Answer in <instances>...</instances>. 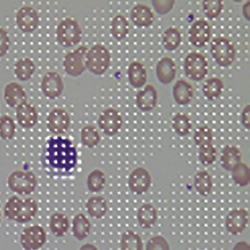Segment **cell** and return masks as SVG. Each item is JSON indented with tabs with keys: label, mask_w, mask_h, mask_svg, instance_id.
I'll return each instance as SVG.
<instances>
[{
	"label": "cell",
	"mask_w": 250,
	"mask_h": 250,
	"mask_svg": "<svg viewBox=\"0 0 250 250\" xmlns=\"http://www.w3.org/2000/svg\"><path fill=\"white\" fill-rule=\"evenodd\" d=\"M91 230V224L86 215L81 213L75 215L72 222V232L77 240L83 241L88 238Z\"/></svg>",
	"instance_id": "27"
},
{
	"label": "cell",
	"mask_w": 250,
	"mask_h": 250,
	"mask_svg": "<svg viewBox=\"0 0 250 250\" xmlns=\"http://www.w3.org/2000/svg\"><path fill=\"white\" fill-rule=\"evenodd\" d=\"M233 182L240 188H246L250 182V168L247 164L241 162L231 171Z\"/></svg>",
	"instance_id": "38"
},
{
	"label": "cell",
	"mask_w": 250,
	"mask_h": 250,
	"mask_svg": "<svg viewBox=\"0 0 250 250\" xmlns=\"http://www.w3.org/2000/svg\"><path fill=\"white\" fill-rule=\"evenodd\" d=\"M16 117L20 126L26 129L34 127L39 120V114L35 106L27 102L16 108Z\"/></svg>",
	"instance_id": "20"
},
{
	"label": "cell",
	"mask_w": 250,
	"mask_h": 250,
	"mask_svg": "<svg viewBox=\"0 0 250 250\" xmlns=\"http://www.w3.org/2000/svg\"><path fill=\"white\" fill-rule=\"evenodd\" d=\"M136 217L139 226L145 229L155 227L159 218L157 208L150 203H145L138 208Z\"/></svg>",
	"instance_id": "23"
},
{
	"label": "cell",
	"mask_w": 250,
	"mask_h": 250,
	"mask_svg": "<svg viewBox=\"0 0 250 250\" xmlns=\"http://www.w3.org/2000/svg\"><path fill=\"white\" fill-rule=\"evenodd\" d=\"M16 22L18 28L23 33H32L39 26V12L30 5H23L16 12Z\"/></svg>",
	"instance_id": "12"
},
{
	"label": "cell",
	"mask_w": 250,
	"mask_h": 250,
	"mask_svg": "<svg viewBox=\"0 0 250 250\" xmlns=\"http://www.w3.org/2000/svg\"><path fill=\"white\" fill-rule=\"evenodd\" d=\"M174 1H153L154 8L158 13L161 15H164L169 12L173 9Z\"/></svg>",
	"instance_id": "46"
},
{
	"label": "cell",
	"mask_w": 250,
	"mask_h": 250,
	"mask_svg": "<svg viewBox=\"0 0 250 250\" xmlns=\"http://www.w3.org/2000/svg\"><path fill=\"white\" fill-rule=\"evenodd\" d=\"M38 204L32 197L23 199V205L15 222L20 224H26L33 220L37 214Z\"/></svg>",
	"instance_id": "33"
},
{
	"label": "cell",
	"mask_w": 250,
	"mask_h": 250,
	"mask_svg": "<svg viewBox=\"0 0 250 250\" xmlns=\"http://www.w3.org/2000/svg\"><path fill=\"white\" fill-rule=\"evenodd\" d=\"M1 209H0V223H1Z\"/></svg>",
	"instance_id": "50"
},
{
	"label": "cell",
	"mask_w": 250,
	"mask_h": 250,
	"mask_svg": "<svg viewBox=\"0 0 250 250\" xmlns=\"http://www.w3.org/2000/svg\"><path fill=\"white\" fill-rule=\"evenodd\" d=\"M209 68V62L206 56L200 52H190L184 59V70L186 77L195 82H200L205 79Z\"/></svg>",
	"instance_id": "5"
},
{
	"label": "cell",
	"mask_w": 250,
	"mask_h": 250,
	"mask_svg": "<svg viewBox=\"0 0 250 250\" xmlns=\"http://www.w3.org/2000/svg\"><path fill=\"white\" fill-rule=\"evenodd\" d=\"M7 182L11 191L21 195L31 194L37 186V179L34 173L21 170L11 173Z\"/></svg>",
	"instance_id": "6"
},
{
	"label": "cell",
	"mask_w": 250,
	"mask_h": 250,
	"mask_svg": "<svg viewBox=\"0 0 250 250\" xmlns=\"http://www.w3.org/2000/svg\"><path fill=\"white\" fill-rule=\"evenodd\" d=\"M193 186L197 193L203 197L211 195L213 188V181L211 174L205 170H200L194 175Z\"/></svg>",
	"instance_id": "25"
},
{
	"label": "cell",
	"mask_w": 250,
	"mask_h": 250,
	"mask_svg": "<svg viewBox=\"0 0 250 250\" xmlns=\"http://www.w3.org/2000/svg\"><path fill=\"white\" fill-rule=\"evenodd\" d=\"M232 250H250V244L246 241H240L235 244Z\"/></svg>",
	"instance_id": "48"
},
{
	"label": "cell",
	"mask_w": 250,
	"mask_h": 250,
	"mask_svg": "<svg viewBox=\"0 0 250 250\" xmlns=\"http://www.w3.org/2000/svg\"><path fill=\"white\" fill-rule=\"evenodd\" d=\"M11 41L8 31L0 27V58L6 55L10 50Z\"/></svg>",
	"instance_id": "45"
},
{
	"label": "cell",
	"mask_w": 250,
	"mask_h": 250,
	"mask_svg": "<svg viewBox=\"0 0 250 250\" xmlns=\"http://www.w3.org/2000/svg\"><path fill=\"white\" fill-rule=\"evenodd\" d=\"M152 175L144 167L134 168L128 177V187L134 194L142 195L147 193L151 187Z\"/></svg>",
	"instance_id": "15"
},
{
	"label": "cell",
	"mask_w": 250,
	"mask_h": 250,
	"mask_svg": "<svg viewBox=\"0 0 250 250\" xmlns=\"http://www.w3.org/2000/svg\"><path fill=\"white\" fill-rule=\"evenodd\" d=\"M79 250H99L98 248L96 247L93 244L91 243H86V244H83L80 248Z\"/></svg>",
	"instance_id": "49"
},
{
	"label": "cell",
	"mask_w": 250,
	"mask_h": 250,
	"mask_svg": "<svg viewBox=\"0 0 250 250\" xmlns=\"http://www.w3.org/2000/svg\"><path fill=\"white\" fill-rule=\"evenodd\" d=\"M89 48L85 46H80L75 50L65 54L63 61L65 72L72 77L82 75L86 70V54Z\"/></svg>",
	"instance_id": "7"
},
{
	"label": "cell",
	"mask_w": 250,
	"mask_h": 250,
	"mask_svg": "<svg viewBox=\"0 0 250 250\" xmlns=\"http://www.w3.org/2000/svg\"><path fill=\"white\" fill-rule=\"evenodd\" d=\"M130 26L126 16L117 14L110 23V33L114 39L120 41L126 39L130 33Z\"/></svg>",
	"instance_id": "30"
},
{
	"label": "cell",
	"mask_w": 250,
	"mask_h": 250,
	"mask_svg": "<svg viewBox=\"0 0 250 250\" xmlns=\"http://www.w3.org/2000/svg\"><path fill=\"white\" fill-rule=\"evenodd\" d=\"M77 160V148L67 137L52 136L43 146L42 164L45 171L52 176H70L75 173Z\"/></svg>",
	"instance_id": "1"
},
{
	"label": "cell",
	"mask_w": 250,
	"mask_h": 250,
	"mask_svg": "<svg viewBox=\"0 0 250 250\" xmlns=\"http://www.w3.org/2000/svg\"><path fill=\"white\" fill-rule=\"evenodd\" d=\"M225 89L224 81L220 78L211 77L206 80L202 87L204 97L210 101L218 99Z\"/></svg>",
	"instance_id": "31"
},
{
	"label": "cell",
	"mask_w": 250,
	"mask_h": 250,
	"mask_svg": "<svg viewBox=\"0 0 250 250\" xmlns=\"http://www.w3.org/2000/svg\"><path fill=\"white\" fill-rule=\"evenodd\" d=\"M46 124L48 130L55 135H63L69 128V114L63 108H54L46 117Z\"/></svg>",
	"instance_id": "14"
},
{
	"label": "cell",
	"mask_w": 250,
	"mask_h": 250,
	"mask_svg": "<svg viewBox=\"0 0 250 250\" xmlns=\"http://www.w3.org/2000/svg\"><path fill=\"white\" fill-rule=\"evenodd\" d=\"M162 39L164 48L167 51H174L181 46L182 41V34L178 28L170 26L163 32Z\"/></svg>",
	"instance_id": "34"
},
{
	"label": "cell",
	"mask_w": 250,
	"mask_h": 250,
	"mask_svg": "<svg viewBox=\"0 0 250 250\" xmlns=\"http://www.w3.org/2000/svg\"><path fill=\"white\" fill-rule=\"evenodd\" d=\"M3 99L11 108H16L27 102V93L24 87L16 82L5 85L3 90Z\"/></svg>",
	"instance_id": "19"
},
{
	"label": "cell",
	"mask_w": 250,
	"mask_h": 250,
	"mask_svg": "<svg viewBox=\"0 0 250 250\" xmlns=\"http://www.w3.org/2000/svg\"><path fill=\"white\" fill-rule=\"evenodd\" d=\"M130 18L135 26L138 28H147L153 24L155 15L152 8L145 3H139L132 8Z\"/></svg>",
	"instance_id": "18"
},
{
	"label": "cell",
	"mask_w": 250,
	"mask_h": 250,
	"mask_svg": "<svg viewBox=\"0 0 250 250\" xmlns=\"http://www.w3.org/2000/svg\"><path fill=\"white\" fill-rule=\"evenodd\" d=\"M23 199L16 195L10 197L3 208L5 217L9 220L15 221L23 205Z\"/></svg>",
	"instance_id": "43"
},
{
	"label": "cell",
	"mask_w": 250,
	"mask_h": 250,
	"mask_svg": "<svg viewBox=\"0 0 250 250\" xmlns=\"http://www.w3.org/2000/svg\"><path fill=\"white\" fill-rule=\"evenodd\" d=\"M194 94L195 91L193 86L185 80H179L173 86L174 99L181 106H186L189 104L193 101Z\"/></svg>",
	"instance_id": "24"
},
{
	"label": "cell",
	"mask_w": 250,
	"mask_h": 250,
	"mask_svg": "<svg viewBox=\"0 0 250 250\" xmlns=\"http://www.w3.org/2000/svg\"><path fill=\"white\" fill-rule=\"evenodd\" d=\"M241 122L243 126L247 129L250 130V105L249 104L246 105L245 108H244L241 116Z\"/></svg>",
	"instance_id": "47"
},
{
	"label": "cell",
	"mask_w": 250,
	"mask_h": 250,
	"mask_svg": "<svg viewBox=\"0 0 250 250\" xmlns=\"http://www.w3.org/2000/svg\"><path fill=\"white\" fill-rule=\"evenodd\" d=\"M158 91L154 85L147 84L137 91L136 95L137 107L143 112H149L157 106Z\"/></svg>",
	"instance_id": "17"
},
{
	"label": "cell",
	"mask_w": 250,
	"mask_h": 250,
	"mask_svg": "<svg viewBox=\"0 0 250 250\" xmlns=\"http://www.w3.org/2000/svg\"><path fill=\"white\" fill-rule=\"evenodd\" d=\"M86 209L91 217L99 220L108 213V202L100 195L91 197L86 203Z\"/></svg>",
	"instance_id": "29"
},
{
	"label": "cell",
	"mask_w": 250,
	"mask_h": 250,
	"mask_svg": "<svg viewBox=\"0 0 250 250\" xmlns=\"http://www.w3.org/2000/svg\"><path fill=\"white\" fill-rule=\"evenodd\" d=\"M242 160V153L240 148L234 145L228 144L221 151L219 164L226 171L231 172Z\"/></svg>",
	"instance_id": "21"
},
{
	"label": "cell",
	"mask_w": 250,
	"mask_h": 250,
	"mask_svg": "<svg viewBox=\"0 0 250 250\" xmlns=\"http://www.w3.org/2000/svg\"><path fill=\"white\" fill-rule=\"evenodd\" d=\"M210 52L215 62L222 67L231 66L235 61L237 54L234 43L224 36H218L212 40Z\"/></svg>",
	"instance_id": "4"
},
{
	"label": "cell",
	"mask_w": 250,
	"mask_h": 250,
	"mask_svg": "<svg viewBox=\"0 0 250 250\" xmlns=\"http://www.w3.org/2000/svg\"><path fill=\"white\" fill-rule=\"evenodd\" d=\"M106 174L100 169H95L88 175L87 185L88 189L92 193H99L106 188Z\"/></svg>",
	"instance_id": "37"
},
{
	"label": "cell",
	"mask_w": 250,
	"mask_h": 250,
	"mask_svg": "<svg viewBox=\"0 0 250 250\" xmlns=\"http://www.w3.org/2000/svg\"><path fill=\"white\" fill-rule=\"evenodd\" d=\"M35 70L36 65L34 61L28 57H22L14 64V74L22 82H26L31 79Z\"/></svg>",
	"instance_id": "26"
},
{
	"label": "cell",
	"mask_w": 250,
	"mask_h": 250,
	"mask_svg": "<svg viewBox=\"0 0 250 250\" xmlns=\"http://www.w3.org/2000/svg\"><path fill=\"white\" fill-rule=\"evenodd\" d=\"M41 88L43 95L48 99L55 100L62 95L65 88L64 81L59 72L48 71L42 78Z\"/></svg>",
	"instance_id": "13"
},
{
	"label": "cell",
	"mask_w": 250,
	"mask_h": 250,
	"mask_svg": "<svg viewBox=\"0 0 250 250\" xmlns=\"http://www.w3.org/2000/svg\"><path fill=\"white\" fill-rule=\"evenodd\" d=\"M214 138L213 132L209 126L206 125L197 126L194 130L193 141L198 147L212 144Z\"/></svg>",
	"instance_id": "39"
},
{
	"label": "cell",
	"mask_w": 250,
	"mask_h": 250,
	"mask_svg": "<svg viewBox=\"0 0 250 250\" xmlns=\"http://www.w3.org/2000/svg\"><path fill=\"white\" fill-rule=\"evenodd\" d=\"M202 6L204 15L208 19L213 21L222 14L224 3L222 0H205L203 1Z\"/></svg>",
	"instance_id": "41"
},
{
	"label": "cell",
	"mask_w": 250,
	"mask_h": 250,
	"mask_svg": "<svg viewBox=\"0 0 250 250\" xmlns=\"http://www.w3.org/2000/svg\"><path fill=\"white\" fill-rule=\"evenodd\" d=\"M177 74V64L170 56H164L158 61L156 75L159 82L162 84H170L175 79Z\"/></svg>",
	"instance_id": "16"
},
{
	"label": "cell",
	"mask_w": 250,
	"mask_h": 250,
	"mask_svg": "<svg viewBox=\"0 0 250 250\" xmlns=\"http://www.w3.org/2000/svg\"><path fill=\"white\" fill-rule=\"evenodd\" d=\"M122 115L116 108L109 107L99 114L97 125L101 131L108 137H113L120 131L123 126Z\"/></svg>",
	"instance_id": "8"
},
{
	"label": "cell",
	"mask_w": 250,
	"mask_h": 250,
	"mask_svg": "<svg viewBox=\"0 0 250 250\" xmlns=\"http://www.w3.org/2000/svg\"><path fill=\"white\" fill-rule=\"evenodd\" d=\"M82 38V29L75 18L67 17L60 21L56 30V39L60 46L72 48L77 46Z\"/></svg>",
	"instance_id": "2"
},
{
	"label": "cell",
	"mask_w": 250,
	"mask_h": 250,
	"mask_svg": "<svg viewBox=\"0 0 250 250\" xmlns=\"http://www.w3.org/2000/svg\"><path fill=\"white\" fill-rule=\"evenodd\" d=\"M121 250H144V243L140 235L133 230L128 229L122 233L120 240Z\"/></svg>",
	"instance_id": "35"
},
{
	"label": "cell",
	"mask_w": 250,
	"mask_h": 250,
	"mask_svg": "<svg viewBox=\"0 0 250 250\" xmlns=\"http://www.w3.org/2000/svg\"><path fill=\"white\" fill-rule=\"evenodd\" d=\"M250 223V213L245 208H238L230 211L225 220L227 232L232 235L242 234Z\"/></svg>",
	"instance_id": "11"
},
{
	"label": "cell",
	"mask_w": 250,
	"mask_h": 250,
	"mask_svg": "<svg viewBox=\"0 0 250 250\" xmlns=\"http://www.w3.org/2000/svg\"><path fill=\"white\" fill-rule=\"evenodd\" d=\"M130 85L135 88H141L146 84L148 72L146 67L140 62H132L127 70Z\"/></svg>",
	"instance_id": "22"
},
{
	"label": "cell",
	"mask_w": 250,
	"mask_h": 250,
	"mask_svg": "<svg viewBox=\"0 0 250 250\" xmlns=\"http://www.w3.org/2000/svg\"><path fill=\"white\" fill-rule=\"evenodd\" d=\"M69 226L68 217L65 213L56 212L50 217V230L55 237L64 236L69 229Z\"/></svg>",
	"instance_id": "32"
},
{
	"label": "cell",
	"mask_w": 250,
	"mask_h": 250,
	"mask_svg": "<svg viewBox=\"0 0 250 250\" xmlns=\"http://www.w3.org/2000/svg\"><path fill=\"white\" fill-rule=\"evenodd\" d=\"M189 42L196 48H201L209 43L212 35L211 25L209 21L201 18L194 21L188 30Z\"/></svg>",
	"instance_id": "10"
},
{
	"label": "cell",
	"mask_w": 250,
	"mask_h": 250,
	"mask_svg": "<svg viewBox=\"0 0 250 250\" xmlns=\"http://www.w3.org/2000/svg\"><path fill=\"white\" fill-rule=\"evenodd\" d=\"M112 54L108 48L102 43H95L86 54V69L94 75H103L110 68Z\"/></svg>",
	"instance_id": "3"
},
{
	"label": "cell",
	"mask_w": 250,
	"mask_h": 250,
	"mask_svg": "<svg viewBox=\"0 0 250 250\" xmlns=\"http://www.w3.org/2000/svg\"><path fill=\"white\" fill-rule=\"evenodd\" d=\"M199 159L201 164L205 167L212 166L218 157L217 148L212 144L207 145L199 148Z\"/></svg>",
	"instance_id": "42"
},
{
	"label": "cell",
	"mask_w": 250,
	"mask_h": 250,
	"mask_svg": "<svg viewBox=\"0 0 250 250\" xmlns=\"http://www.w3.org/2000/svg\"><path fill=\"white\" fill-rule=\"evenodd\" d=\"M81 141L87 148H93L98 146L101 141L99 130L94 125H88L81 130Z\"/></svg>",
	"instance_id": "36"
},
{
	"label": "cell",
	"mask_w": 250,
	"mask_h": 250,
	"mask_svg": "<svg viewBox=\"0 0 250 250\" xmlns=\"http://www.w3.org/2000/svg\"><path fill=\"white\" fill-rule=\"evenodd\" d=\"M145 250H170V247L165 237L157 235L148 240Z\"/></svg>",
	"instance_id": "44"
},
{
	"label": "cell",
	"mask_w": 250,
	"mask_h": 250,
	"mask_svg": "<svg viewBox=\"0 0 250 250\" xmlns=\"http://www.w3.org/2000/svg\"><path fill=\"white\" fill-rule=\"evenodd\" d=\"M16 125L13 118L8 115L0 117V137L4 141H10L15 137Z\"/></svg>",
	"instance_id": "40"
},
{
	"label": "cell",
	"mask_w": 250,
	"mask_h": 250,
	"mask_svg": "<svg viewBox=\"0 0 250 250\" xmlns=\"http://www.w3.org/2000/svg\"><path fill=\"white\" fill-rule=\"evenodd\" d=\"M172 128L181 137L189 135L193 131V121L189 116L182 112H177L171 119Z\"/></svg>",
	"instance_id": "28"
},
{
	"label": "cell",
	"mask_w": 250,
	"mask_h": 250,
	"mask_svg": "<svg viewBox=\"0 0 250 250\" xmlns=\"http://www.w3.org/2000/svg\"><path fill=\"white\" fill-rule=\"evenodd\" d=\"M46 233L39 225L25 228L21 233L20 242L25 250H39L46 244Z\"/></svg>",
	"instance_id": "9"
}]
</instances>
